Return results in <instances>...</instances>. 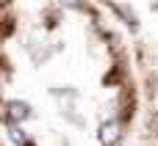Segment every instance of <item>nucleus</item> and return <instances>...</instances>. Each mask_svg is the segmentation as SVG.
I'll return each mask as SVG.
<instances>
[{"label": "nucleus", "mask_w": 158, "mask_h": 146, "mask_svg": "<svg viewBox=\"0 0 158 146\" xmlns=\"http://www.w3.org/2000/svg\"><path fill=\"white\" fill-rule=\"evenodd\" d=\"M114 8H117V14H122V17H125V22H128L131 28H136V17H133V11H128L125 6H114Z\"/></svg>", "instance_id": "4"}, {"label": "nucleus", "mask_w": 158, "mask_h": 146, "mask_svg": "<svg viewBox=\"0 0 158 146\" xmlns=\"http://www.w3.org/2000/svg\"><path fill=\"white\" fill-rule=\"evenodd\" d=\"M6 3H8V0H0V6H6Z\"/></svg>", "instance_id": "6"}, {"label": "nucleus", "mask_w": 158, "mask_h": 146, "mask_svg": "<svg viewBox=\"0 0 158 146\" xmlns=\"http://www.w3.org/2000/svg\"><path fill=\"white\" fill-rule=\"evenodd\" d=\"M6 110H8V119H11L14 124H22V121L31 116V105L22 102V99H11V102H6Z\"/></svg>", "instance_id": "1"}, {"label": "nucleus", "mask_w": 158, "mask_h": 146, "mask_svg": "<svg viewBox=\"0 0 158 146\" xmlns=\"http://www.w3.org/2000/svg\"><path fill=\"white\" fill-rule=\"evenodd\" d=\"M61 6L75 8V11H86V3H83V0H61Z\"/></svg>", "instance_id": "5"}, {"label": "nucleus", "mask_w": 158, "mask_h": 146, "mask_svg": "<svg viewBox=\"0 0 158 146\" xmlns=\"http://www.w3.org/2000/svg\"><path fill=\"white\" fill-rule=\"evenodd\" d=\"M8 135H11V141H14L17 146H31L28 135L22 133V127H19V124H14V121H11V127H8Z\"/></svg>", "instance_id": "3"}, {"label": "nucleus", "mask_w": 158, "mask_h": 146, "mask_svg": "<svg viewBox=\"0 0 158 146\" xmlns=\"http://www.w3.org/2000/svg\"><path fill=\"white\" fill-rule=\"evenodd\" d=\"M97 138L103 146H114L119 141V121H103L97 130Z\"/></svg>", "instance_id": "2"}]
</instances>
